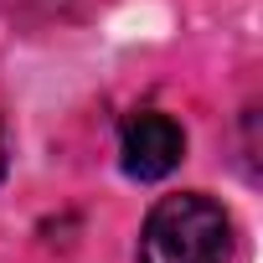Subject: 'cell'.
<instances>
[{
  "label": "cell",
  "instance_id": "1",
  "mask_svg": "<svg viewBox=\"0 0 263 263\" xmlns=\"http://www.w3.org/2000/svg\"><path fill=\"white\" fill-rule=\"evenodd\" d=\"M140 263H232V217L206 191L160 196L140 222Z\"/></svg>",
  "mask_w": 263,
  "mask_h": 263
},
{
  "label": "cell",
  "instance_id": "2",
  "mask_svg": "<svg viewBox=\"0 0 263 263\" xmlns=\"http://www.w3.org/2000/svg\"><path fill=\"white\" fill-rule=\"evenodd\" d=\"M186 160V129L160 108H135L119 124V165L129 181H165Z\"/></svg>",
  "mask_w": 263,
  "mask_h": 263
},
{
  "label": "cell",
  "instance_id": "3",
  "mask_svg": "<svg viewBox=\"0 0 263 263\" xmlns=\"http://www.w3.org/2000/svg\"><path fill=\"white\" fill-rule=\"evenodd\" d=\"M6 171H11V150H6V129H0V186H6Z\"/></svg>",
  "mask_w": 263,
  "mask_h": 263
}]
</instances>
